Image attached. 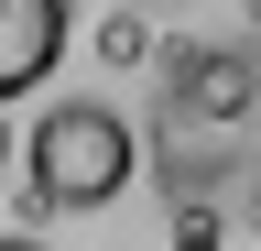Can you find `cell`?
Returning <instances> with one entry per match:
<instances>
[{"label": "cell", "instance_id": "obj_1", "mask_svg": "<svg viewBox=\"0 0 261 251\" xmlns=\"http://www.w3.org/2000/svg\"><path fill=\"white\" fill-rule=\"evenodd\" d=\"M22 175H33V208L65 218V208H109L130 197V175H142V131L109 109V99H55L44 120L22 131Z\"/></svg>", "mask_w": 261, "mask_h": 251}, {"label": "cell", "instance_id": "obj_2", "mask_svg": "<svg viewBox=\"0 0 261 251\" xmlns=\"http://www.w3.org/2000/svg\"><path fill=\"white\" fill-rule=\"evenodd\" d=\"M250 99H261V44H174L163 109L185 131H228V120H250Z\"/></svg>", "mask_w": 261, "mask_h": 251}, {"label": "cell", "instance_id": "obj_5", "mask_svg": "<svg viewBox=\"0 0 261 251\" xmlns=\"http://www.w3.org/2000/svg\"><path fill=\"white\" fill-rule=\"evenodd\" d=\"M174 251H228V230H218V208H174Z\"/></svg>", "mask_w": 261, "mask_h": 251}, {"label": "cell", "instance_id": "obj_3", "mask_svg": "<svg viewBox=\"0 0 261 251\" xmlns=\"http://www.w3.org/2000/svg\"><path fill=\"white\" fill-rule=\"evenodd\" d=\"M65 33H76L65 0H0V109L33 99V87L65 66Z\"/></svg>", "mask_w": 261, "mask_h": 251}, {"label": "cell", "instance_id": "obj_7", "mask_svg": "<svg viewBox=\"0 0 261 251\" xmlns=\"http://www.w3.org/2000/svg\"><path fill=\"white\" fill-rule=\"evenodd\" d=\"M0 251H44V240H22V230H11V240H0Z\"/></svg>", "mask_w": 261, "mask_h": 251}, {"label": "cell", "instance_id": "obj_6", "mask_svg": "<svg viewBox=\"0 0 261 251\" xmlns=\"http://www.w3.org/2000/svg\"><path fill=\"white\" fill-rule=\"evenodd\" d=\"M11 153H22V131H11V109H0V164H11Z\"/></svg>", "mask_w": 261, "mask_h": 251}, {"label": "cell", "instance_id": "obj_8", "mask_svg": "<svg viewBox=\"0 0 261 251\" xmlns=\"http://www.w3.org/2000/svg\"><path fill=\"white\" fill-rule=\"evenodd\" d=\"M250 11H261V0H250Z\"/></svg>", "mask_w": 261, "mask_h": 251}, {"label": "cell", "instance_id": "obj_4", "mask_svg": "<svg viewBox=\"0 0 261 251\" xmlns=\"http://www.w3.org/2000/svg\"><path fill=\"white\" fill-rule=\"evenodd\" d=\"M142 55H152L142 11H109V22H98V66H142Z\"/></svg>", "mask_w": 261, "mask_h": 251}]
</instances>
